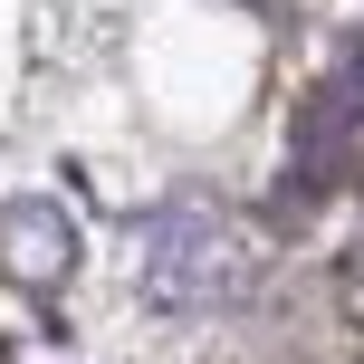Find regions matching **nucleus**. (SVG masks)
<instances>
[{
	"label": "nucleus",
	"instance_id": "f257e3e1",
	"mask_svg": "<svg viewBox=\"0 0 364 364\" xmlns=\"http://www.w3.org/2000/svg\"><path fill=\"white\" fill-rule=\"evenodd\" d=\"M134 288L164 316H211L250 288V259H240L230 220L201 211V201H164V211L134 230Z\"/></svg>",
	"mask_w": 364,
	"mask_h": 364
},
{
	"label": "nucleus",
	"instance_id": "f03ea898",
	"mask_svg": "<svg viewBox=\"0 0 364 364\" xmlns=\"http://www.w3.org/2000/svg\"><path fill=\"white\" fill-rule=\"evenodd\" d=\"M68 269H77V220L58 211V201H10V211H0V278L58 288Z\"/></svg>",
	"mask_w": 364,
	"mask_h": 364
}]
</instances>
